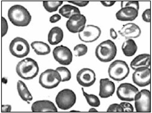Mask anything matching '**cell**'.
Masks as SVG:
<instances>
[{
	"label": "cell",
	"instance_id": "obj_1",
	"mask_svg": "<svg viewBox=\"0 0 152 113\" xmlns=\"http://www.w3.org/2000/svg\"><path fill=\"white\" fill-rule=\"evenodd\" d=\"M8 17L12 24L20 27L28 26L32 18L28 10L19 4L14 5L9 9Z\"/></svg>",
	"mask_w": 152,
	"mask_h": 113
},
{
	"label": "cell",
	"instance_id": "obj_2",
	"mask_svg": "<svg viewBox=\"0 0 152 113\" xmlns=\"http://www.w3.org/2000/svg\"><path fill=\"white\" fill-rule=\"evenodd\" d=\"M16 71L20 78L29 80L37 76L39 72V66L35 60L27 58L17 64Z\"/></svg>",
	"mask_w": 152,
	"mask_h": 113
},
{
	"label": "cell",
	"instance_id": "obj_3",
	"mask_svg": "<svg viewBox=\"0 0 152 113\" xmlns=\"http://www.w3.org/2000/svg\"><path fill=\"white\" fill-rule=\"evenodd\" d=\"M117 54L116 44L110 40L101 43L95 49V55L102 62H109L113 61Z\"/></svg>",
	"mask_w": 152,
	"mask_h": 113
},
{
	"label": "cell",
	"instance_id": "obj_4",
	"mask_svg": "<svg viewBox=\"0 0 152 113\" xmlns=\"http://www.w3.org/2000/svg\"><path fill=\"white\" fill-rule=\"evenodd\" d=\"M130 70L127 63L122 60H116L109 66L108 73L113 80L121 82L125 79L129 74Z\"/></svg>",
	"mask_w": 152,
	"mask_h": 113
},
{
	"label": "cell",
	"instance_id": "obj_5",
	"mask_svg": "<svg viewBox=\"0 0 152 113\" xmlns=\"http://www.w3.org/2000/svg\"><path fill=\"white\" fill-rule=\"evenodd\" d=\"M61 82V77L59 73L52 69H48L42 72L39 78L40 85L48 89H52L56 87Z\"/></svg>",
	"mask_w": 152,
	"mask_h": 113
},
{
	"label": "cell",
	"instance_id": "obj_6",
	"mask_svg": "<svg viewBox=\"0 0 152 113\" xmlns=\"http://www.w3.org/2000/svg\"><path fill=\"white\" fill-rule=\"evenodd\" d=\"M55 101L56 105L61 109H69L75 104L76 95L72 90L65 89L58 93Z\"/></svg>",
	"mask_w": 152,
	"mask_h": 113
},
{
	"label": "cell",
	"instance_id": "obj_7",
	"mask_svg": "<svg viewBox=\"0 0 152 113\" xmlns=\"http://www.w3.org/2000/svg\"><path fill=\"white\" fill-rule=\"evenodd\" d=\"M135 107L137 112H151V93L147 89L141 90L135 96Z\"/></svg>",
	"mask_w": 152,
	"mask_h": 113
},
{
	"label": "cell",
	"instance_id": "obj_8",
	"mask_svg": "<svg viewBox=\"0 0 152 113\" xmlns=\"http://www.w3.org/2000/svg\"><path fill=\"white\" fill-rule=\"evenodd\" d=\"M9 50L13 56L19 58L26 56L30 52L28 42L21 37L15 38L10 44Z\"/></svg>",
	"mask_w": 152,
	"mask_h": 113
},
{
	"label": "cell",
	"instance_id": "obj_9",
	"mask_svg": "<svg viewBox=\"0 0 152 113\" xmlns=\"http://www.w3.org/2000/svg\"><path fill=\"white\" fill-rule=\"evenodd\" d=\"M150 68L147 66L138 68L132 74L133 82L140 87H145L150 84Z\"/></svg>",
	"mask_w": 152,
	"mask_h": 113
},
{
	"label": "cell",
	"instance_id": "obj_10",
	"mask_svg": "<svg viewBox=\"0 0 152 113\" xmlns=\"http://www.w3.org/2000/svg\"><path fill=\"white\" fill-rule=\"evenodd\" d=\"M139 92L138 88L131 83H122L118 88L117 96L118 98L124 101H134L135 95Z\"/></svg>",
	"mask_w": 152,
	"mask_h": 113
},
{
	"label": "cell",
	"instance_id": "obj_11",
	"mask_svg": "<svg viewBox=\"0 0 152 113\" xmlns=\"http://www.w3.org/2000/svg\"><path fill=\"white\" fill-rule=\"evenodd\" d=\"M86 23V18L83 15L76 14L69 18L66 23V26L71 33H79L85 28Z\"/></svg>",
	"mask_w": 152,
	"mask_h": 113
},
{
	"label": "cell",
	"instance_id": "obj_12",
	"mask_svg": "<svg viewBox=\"0 0 152 113\" xmlns=\"http://www.w3.org/2000/svg\"><path fill=\"white\" fill-rule=\"evenodd\" d=\"M101 34V29L95 25H88L79 33V39L85 43H92L97 40Z\"/></svg>",
	"mask_w": 152,
	"mask_h": 113
},
{
	"label": "cell",
	"instance_id": "obj_13",
	"mask_svg": "<svg viewBox=\"0 0 152 113\" xmlns=\"http://www.w3.org/2000/svg\"><path fill=\"white\" fill-rule=\"evenodd\" d=\"M55 59L62 65H68L72 61V53L70 49L64 46L56 47L53 50Z\"/></svg>",
	"mask_w": 152,
	"mask_h": 113
},
{
	"label": "cell",
	"instance_id": "obj_14",
	"mask_svg": "<svg viewBox=\"0 0 152 113\" xmlns=\"http://www.w3.org/2000/svg\"><path fill=\"white\" fill-rule=\"evenodd\" d=\"M76 79L80 85L88 87L92 86L95 83L96 75L92 69L83 68L78 72Z\"/></svg>",
	"mask_w": 152,
	"mask_h": 113
},
{
	"label": "cell",
	"instance_id": "obj_15",
	"mask_svg": "<svg viewBox=\"0 0 152 113\" xmlns=\"http://www.w3.org/2000/svg\"><path fill=\"white\" fill-rule=\"evenodd\" d=\"M33 112H57L58 109L55 104L48 100L37 101L31 106Z\"/></svg>",
	"mask_w": 152,
	"mask_h": 113
},
{
	"label": "cell",
	"instance_id": "obj_16",
	"mask_svg": "<svg viewBox=\"0 0 152 113\" xmlns=\"http://www.w3.org/2000/svg\"><path fill=\"white\" fill-rule=\"evenodd\" d=\"M119 33L126 39H132L139 37L141 31L140 28L135 23H128L123 25L122 29L119 31Z\"/></svg>",
	"mask_w": 152,
	"mask_h": 113
},
{
	"label": "cell",
	"instance_id": "obj_17",
	"mask_svg": "<svg viewBox=\"0 0 152 113\" xmlns=\"http://www.w3.org/2000/svg\"><path fill=\"white\" fill-rule=\"evenodd\" d=\"M99 95L101 98H108L115 92V85L108 79H102L99 81Z\"/></svg>",
	"mask_w": 152,
	"mask_h": 113
},
{
	"label": "cell",
	"instance_id": "obj_18",
	"mask_svg": "<svg viewBox=\"0 0 152 113\" xmlns=\"http://www.w3.org/2000/svg\"><path fill=\"white\" fill-rule=\"evenodd\" d=\"M138 15V10L131 7L122 8L116 14V19L121 21H132L135 20Z\"/></svg>",
	"mask_w": 152,
	"mask_h": 113
},
{
	"label": "cell",
	"instance_id": "obj_19",
	"mask_svg": "<svg viewBox=\"0 0 152 113\" xmlns=\"http://www.w3.org/2000/svg\"><path fill=\"white\" fill-rule=\"evenodd\" d=\"M150 55L144 53L136 56L131 62L130 66L132 69L135 70L140 67H148L150 66Z\"/></svg>",
	"mask_w": 152,
	"mask_h": 113
},
{
	"label": "cell",
	"instance_id": "obj_20",
	"mask_svg": "<svg viewBox=\"0 0 152 113\" xmlns=\"http://www.w3.org/2000/svg\"><path fill=\"white\" fill-rule=\"evenodd\" d=\"M64 38L62 29L58 27L52 28L48 34V42L51 45H56L61 43Z\"/></svg>",
	"mask_w": 152,
	"mask_h": 113
},
{
	"label": "cell",
	"instance_id": "obj_21",
	"mask_svg": "<svg viewBox=\"0 0 152 113\" xmlns=\"http://www.w3.org/2000/svg\"><path fill=\"white\" fill-rule=\"evenodd\" d=\"M31 46L34 49L35 53L38 55H47L49 54L51 51L50 46L43 42H34L31 43Z\"/></svg>",
	"mask_w": 152,
	"mask_h": 113
},
{
	"label": "cell",
	"instance_id": "obj_22",
	"mask_svg": "<svg viewBox=\"0 0 152 113\" xmlns=\"http://www.w3.org/2000/svg\"><path fill=\"white\" fill-rule=\"evenodd\" d=\"M122 50L126 56L131 57L136 53L138 47L134 40L132 39H128L123 43Z\"/></svg>",
	"mask_w": 152,
	"mask_h": 113
},
{
	"label": "cell",
	"instance_id": "obj_23",
	"mask_svg": "<svg viewBox=\"0 0 152 113\" xmlns=\"http://www.w3.org/2000/svg\"><path fill=\"white\" fill-rule=\"evenodd\" d=\"M17 89L19 95L22 100L26 102L31 101L32 100V96L24 82L19 80L17 83Z\"/></svg>",
	"mask_w": 152,
	"mask_h": 113
},
{
	"label": "cell",
	"instance_id": "obj_24",
	"mask_svg": "<svg viewBox=\"0 0 152 113\" xmlns=\"http://www.w3.org/2000/svg\"><path fill=\"white\" fill-rule=\"evenodd\" d=\"M59 13L63 17L69 19L74 15L80 14V11L77 7L71 6L70 4H66L63 6L59 9Z\"/></svg>",
	"mask_w": 152,
	"mask_h": 113
},
{
	"label": "cell",
	"instance_id": "obj_25",
	"mask_svg": "<svg viewBox=\"0 0 152 113\" xmlns=\"http://www.w3.org/2000/svg\"><path fill=\"white\" fill-rule=\"evenodd\" d=\"M62 4H63L62 1H44L43 2V5L45 10L49 13H52L57 11L58 8Z\"/></svg>",
	"mask_w": 152,
	"mask_h": 113
},
{
	"label": "cell",
	"instance_id": "obj_26",
	"mask_svg": "<svg viewBox=\"0 0 152 113\" xmlns=\"http://www.w3.org/2000/svg\"><path fill=\"white\" fill-rule=\"evenodd\" d=\"M84 96L85 97L88 104L92 106L98 107L100 105V101L99 98L95 95L88 94L84 90L83 88H82Z\"/></svg>",
	"mask_w": 152,
	"mask_h": 113
},
{
	"label": "cell",
	"instance_id": "obj_27",
	"mask_svg": "<svg viewBox=\"0 0 152 113\" xmlns=\"http://www.w3.org/2000/svg\"><path fill=\"white\" fill-rule=\"evenodd\" d=\"M56 70L59 73L60 76L61 77V82H65L69 81L71 78V74L69 70L65 67V66H61L58 67L56 69Z\"/></svg>",
	"mask_w": 152,
	"mask_h": 113
},
{
	"label": "cell",
	"instance_id": "obj_28",
	"mask_svg": "<svg viewBox=\"0 0 152 113\" xmlns=\"http://www.w3.org/2000/svg\"><path fill=\"white\" fill-rule=\"evenodd\" d=\"M74 52L75 56L80 57L85 55L88 52V47L83 44L75 46L74 48Z\"/></svg>",
	"mask_w": 152,
	"mask_h": 113
},
{
	"label": "cell",
	"instance_id": "obj_29",
	"mask_svg": "<svg viewBox=\"0 0 152 113\" xmlns=\"http://www.w3.org/2000/svg\"><path fill=\"white\" fill-rule=\"evenodd\" d=\"M107 112H124L122 106L120 104H113L109 106L107 111Z\"/></svg>",
	"mask_w": 152,
	"mask_h": 113
},
{
	"label": "cell",
	"instance_id": "obj_30",
	"mask_svg": "<svg viewBox=\"0 0 152 113\" xmlns=\"http://www.w3.org/2000/svg\"><path fill=\"white\" fill-rule=\"evenodd\" d=\"M131 7L136 10H138L140 6H139V2L137 1H122L121 2V7Z\"/></svg>",
	"mask_w": 152,
	"mask_h": 113
},
{
	"label": "cell",
	"instance_id": "obj_31",
	"mask_svg": "<svg viewBox=\"0 0 152 113\" xmlns=\"http://www.w3.org/2000/svg\"><path fill=\"white\" fill-rule=\"evenodd\" d=\"M120 105L122 106L124 112H134V107L132 105V104H131L128 102H121L120 104Z\"/></svg>",
	"mask_w": 152,
	"mask_h": 113
},
{
	"label": "cell",
	"instance_id": "obj_32",
	"mask_svg": "<svg viewBox=\"0 0 152 113\" xmlns=\"http://www.w3.org/2000/svg\"><path fill=\"white\" fill-rule=\"evenodd\" d=\"M142 18L145 22H150L151 21V10L150 9H146L142 15Z\"/></svg>",
	"mask_w": 152,
	"mask_h": 113
},
{
	"label": "cell",
	"instance_id": "obj_33",
	"mask_svg": "<svg viewBox=\"0 0 152 113\" xmlns=\"http://www.w3.org/2000/svg\"><path fill=\"white\" fill-rule=\"evenodd\" d=\"M2 36H4L7 32L8 31V23L6 19L2 17Z\"/></svg>",
	"mask_w": 152,
	"mask_h": 113
},
{
	"label": "cell",
	"instance_id": "obj_34",
	"mask_svg": "<svg viewBox=\"0 0 152 113\" xmlns=\"http://www.w3.org/2000/svg\"><path fill=\"white\" fill-rule=\"evenodd\" d=\"M68 2L71 3V4H73L75 6H79V7L86 6L89 3V1H68Z\"/></svg>",
	"mask_w": 152,
	"mask_h": 113
},
{
	"label": "cell",
	"instance_id": "obj_35",
	"mask_svg": "<svg viewBox=\"0 0 152 113\" xmlns=\"http://www.w3.org/2000/svg\"><path fill=\"white\" fill-rule=\"evenodd\" d=\"M61 19V16L59 15H58V14H56V15H54L50 17L49 20H50V23H56V22H58Z\"/></svg>",
	"mask_w": 152,
	"mask_h": 113
},
{
	"label": "cell",
	"instance_id": "obj_36",
	"mask_svg": "<svg viewBox=\"0 0 152 113\" xmlns=\"http://www.w3.org/2000/svg\"><path fill=\"white\" fill-rule=\"evenodd\" d=\"M101 4L105 7H111L116 3L115 1H101Z\"/></svg>",
	"mask_w": 152,
	"mask_h": 113
},
{
	"label": "cell",
	"instance_id": "obj_37",
	"mask_svg": "<svg viewBox=\"0 0 152 113\" xmlns=\"http://www.w3.org/2000/svg\"><path fill=\"white\" fill-rule=\"evenodd\" d=\"M12 106L10 105H2V112H9L11 111Z\"/></svg>",
	"mask_w": 152,
	"mask_h": 113
},
{
	"label": "cell",
	"instance_id": "obj_38",
	"mask_svg": "<svg viewBox=\"0 0 152 113\" xmlns=\"http://www.w3.org/2000/svg\"><path fill=\"white\" fill-rule=\"evenodd\" d=\"M110 36L114 40H116L118 38V34H117L116 32L115 31V30L113 28L110 29Z\"/></svg>",
	"mask_w": 152,
	"mask_h": 113
},
{
	"label": "cell",
	"instance_id": "obj_39",
	"mask_svg": "<svg viewBox=\"0 0 152 113\" xmlns=\"http://www.w3.org/2000/svg\"><path fill=\"white\" fill-rule=\"evenodd\" d=\"M89 112H98V111L95 108H91L89 110Z\"/></svg>",
	"mask_w": 152,
	"mask_h": 113
},
{
	"label": "cell",
	"instance_id": "obj_40",
	"mask_svg": "<svg viewBox=\"0 0 152 113\" xmlns=\"http://www.w3.org/2000/svg\"><path fill=\"white\" fill-rule=\"evenodd\" d=\"M70 112H79L80 111H71Z\"/></svg>",
	"mask_w": 152,
	"mask_h": 113
}]
</instances>
